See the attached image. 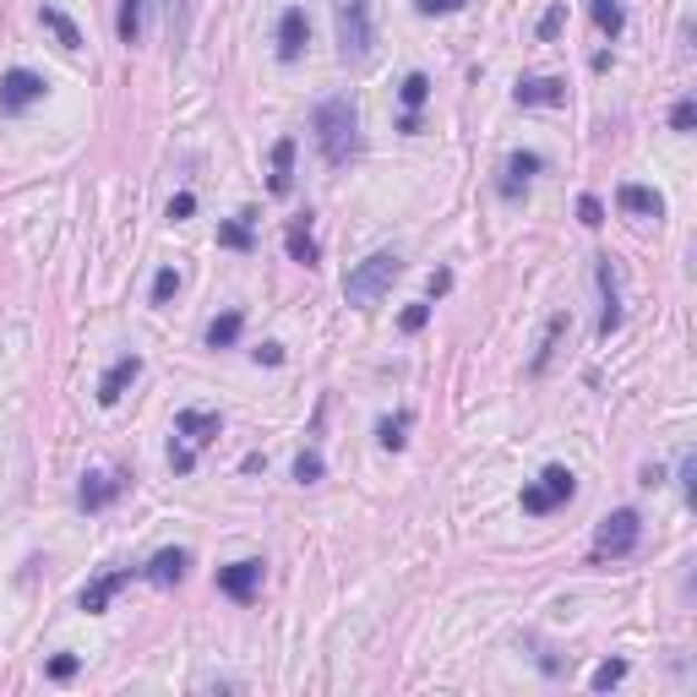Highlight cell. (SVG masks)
<instances>
[{
	"instance_id": "1",
	"label": "cell",
	"mask_w": 697,
	"mask_h": 697,
	"mask_svg": "<svg viewBox=\"0 0 697 697\" xmlns=\"http://www.w3.org/2000/svg\"><path fill=\"white\" fill-rule=\"evenodd\" d=\"M316 148L327 164H348L354 153H360V115H354V104L348 99H327L316 104Z\"/></svg>"
},
{
	"instance_id": "2",
	"label": "cell",
	"mask_w": 697,
	"mask_h": 697,
	"mask_svg": "<svg viewBox=\"0 0 697 697\" xmlns=\"http://www.w3.org/2000/svg\"><path fill=\"white\" fill-rule=\"evenodd\" d=\"M218 431H224V414H213V409H180V414H175V442H169L175 474H192V469H197V452L207 448Z\"/></svg>"
},
{
	"instance_id": "3",
	"label": "cell",
	"mask_w": 697,
	"mask_h": 697,
	"mask_svg": "<svg viewBox=\"0 0 697 697\" xmlns=\"http://www.w3.org/2000/svg\"><path fill=\"white\" fill-rule=\"evenodd\" d=\"M403 273V256L399 251H371L354 273L344 278V295H348V305H376V300L393 289V278Z\"/></svg>"
},
{
	"instance_id": "4",
	"label": "cell",
	"mask_w": 697,
	"mask_h": 697,
	"mask_svg": "<svg viewBox=\"0 0 697 697\" xmlns=\"http://www.w3.org/2000/svg\"><path fill=\"white\" fill-rule=\"evenodd\" d=\"M572 497H578V474L561 469V463H550L546 474L523 491V512H529V518H546V512H556V507H567Z\"/></svg>"
},
{
	"instance_id": "5",
	"label": "cell",
	"mask_w": 697,
	"mask_h": 697,
	"mask_svg": "<svg viewBox=\"0 0 697 697\" xmlns=\"http://www.w3.org/2000/svg\"><path fill=\"white\" fill-rule=\"evenodd\" d=\"M338 55L344 60L371 55V6L365 0H338Z\"/></svg>"
},
{
	"instance_id": "6",
	"label": "cell",
	"mask_w": 697,
	"mask_h": 697,
	"mask_svg": "<svg viewBox=\"0 0 697 697\" xmlns=\"http://www.w3.org/2000/svg\"><path fill=\"white\" fill-rule=\"evenodd\" d=\"M638 540H644V518L632 507H621L595 529V556H627V550H638Z\"/></svg>"
},
{
	"instance_id": "7",
	"label": "cell",
	"mask_w": 697,
	"mask_h": 697,
	"mask_svg": "<svg viewBox=\"0 0 697 697\" xmlns=\"http://www.w3.org/2000/svg\"><path fill=\"white\" fill-rule=\"evenodd\" d=\"M45 77L39 71H28V66H11L6 77H0V115H22L28 104H39L45 99Z\"/></svg>"
},
{
	"instance_id": "8",
	"label": "cell",
	"mask_w": 697,
	"mask_h": 697,
	"mask_svg": "<svg viewBox=\"0 0 697 697\" xmlns=\"http://www.w3.org/2000/svg\"><path fill=\"white\" fill-rule=\"evenodd\" d=\"M120 491H126V474H120V469H94V474L82 480V491H77V501H82L88 512H104V507H109V501L120 497Z\"/></svg>"
},
{
	"instance_id": "9",
	"label": "cell",
	"mask_w": 697,
	"mask_h": 697,
	"mask_svg": "<svg viewBox=\"0 0 697 697\" xmlns=\"http://www.w3.org/2000/svg\"><path fill=\"white\" fill-rule=\"evenodd\" d=\"M218 589L229 599H251L262 589V561L246 556V561H229V567H218Z\"/></svg>"
},
{
	"instance_id": "10",
	"label": "cell",
	"mask_w": 697,
	"mask_h": 697,
	"mask_svg": "<svg viewBox=\"0 0 697 697\" xmlns=\"http://www.w3.org/2000/svg\"><path fill=\"white\" fill-rule=\"evenodd\" d=\"M305 39H311V17H305L300 6H289V11L278 17V60L295 66L300 50H305Z\"/></svg>"
},
{
	"instance_id": "11",
	"label": "cell",
	"mask_w": 697,
	"mask_h": 697,
	"mask_svg": "<svg viewBox=\"0 0 697 697\" xmlns=\"http://www.w3.org/2000/svg\"><path fill=\"white\" fill-rule=\"evenodd\" d=\"M186 572H192V550H180V546H175V550H158L148 567H143V578H148V583H158V589H175Z\"/></svg>"
},
{
	"instance_id": "12",
	"label": "cell",
	"mask_w": 697,
	"mask_h": 697,
	"mask_svg": "<svg viewBox=\"0 0 697 697\" xmlns=\"http://www.w3.org/2000/svg\"><path fill=\"white\" fill-rule=\"evenodd\" d=\"M599 295H605V311H599V338H610L621 327V289H616V267L610 256H599Z\"/></svg>"
},
{
	"instance_id": "13",
	"label": "cell",
	"mask_w": 697,
	"mask_h": 697,
	"mask_svg": "<svg viewBox=\"0 0 697 697\" xmlns=\"http://www.w3.org/2000/svg\"><path fill=\"white\" fill-rule=\"evenodd\" d=\"M137 376H143V360H137V354H120V360H115V365L104 371L99 403H120V393H126V387H131Z\"/></svg>"
},
{
	"instance_id": "14",
	"label": "cell",
	"mask_w": 697,
	"mask_h": 697,
	"mask_svg": "<svg viewBox=\"0 0 697 697\" xmlns=\"http://www.w3.org/2000/svg\"><path fill=\"white\" fill-rule=\"evenodd\" d=\"M131 578H143V567H120V572H104L94 589H82V610H88V616H99L104 605H109V595H115V589H126Z\"/></svg>"
},
{
	"instance_id": "15",
	"label": "cell",
	"mask_w": 697,
	"mask_h": 697,
	"mask_svg": "<svg viewBox=\"0 0 697 697\" xmlns=\"http://www.w3.org/2000/svg\"><path fill=\"white\" fill-rule=\"evenodd\" d=\"M534 169H546V158L540 153H512L507 158V169H501V197H518L523 186H529V175Z\"/></svg>"
},
{
	"instance_id": "16",
	"label": "cell",
	"mask_w": 697,
	"mask_h": 697,
	"mask_svg": "<svg viewBox=\"0 0 697 697\" xmlns=\"http://www.w3.org/2000/svg\"><path fill=\"white\" fill-rule=\"evenodd\" d=\"M567 99V82L556 77H523L518 82V104H561Z\"/></svg>"
},
{
	"instance_id": "17",
	"label": "cell",
	"mask_w": 697,
	"mask_h": 697,
	"mask_svg": "<svg viewBox=\"0 0 697 697\" xmlns=\"http://www.w3.org/2000/svg\"><path fill=\"white\" fill-rule=\"evenodd\" d=\"M399 94H403V109H409V115H403V131H414V126H420V120H414V109L431 99V77H425V71H409Z\"/></svg>"
},
{
	"instance_id": "18",
	"label": "cell",
	"mask_w": 697,
	"mask_h": 697,
	"mask_svg": "<svg viewBox=\"0 0 697 697\" xmlns=\"http://www.w3.org/2000/svg\"><path fill=\"white\" fill-rule=\"evenodd\" d=\"M39 22H45L55 39H60V50H82V33H77V22H71L66 11H55V6H39Z\"/></svg>"
},
{
	"instance_id": "19",
	"label": "cell",
	"mask_w": 697,
	"mask_h": 697,
	"mask_svg": "<svg viewBox=\"0 0 697 697\" xmlns=\"http://www.w3.org/2000/svg\"><path fill=\"white\" fill-rule=\"evenodd\" d=\"M616 202H621L627 213H638V218H659V213H665L659 192H644V186H621V192H616Z\"/></svg>"
},
{
	"instance_id": "20",
	"label": "cell",
	"mask_w": 697,
	"mask_h": 697,
	"mask_svg": "<svg viewBox=\"0 0 697 697\" xmlns=\"http://www.w3.org/2000/svg\"><path fill=\"white\" fill-rule=\"evenodd\" d=\"M143 11H148V0H120V17H115L120 45H137V39H143Z\"/></svg>"
},
{
	"instance_id": "21",
	"label": "cell",
	"mask_w": 697,
	"mask_h": 697,
	"mask_svg": "<svg viewBox=\"0 0 697 697\" xmlns=\"http://www.w3.org/2000/svg\"><path fill=\"white\" fill-rule=\"evenodd\" d=\"M284 240H289V256H295L300 267H316V262H322V246L311 240V229H305V224H289V235H284Z\"/></svg>"
},
{
	"instance_id": "22",
	"label": "cell",
	"mask_w": 697,
	"mask_h": 697,
	"mask_svg": "<svg viewBox=\"0 0 697 697\" xmlns=\"http://www.w3.org/2000/svg\"><path fill=\"white\" fill-rule=\"evenodd\" d=\"M240 327H246V316H240V311H224V316L207 327V344H213V348H229L235 338H240Z\"/></svg>"
},
{
	"instance_id": "23",
	"label": "cell",
	"mask_w": 697,
	"mask_h": 697,
	"mask_svg": "<svg viewBox=\"0 0 697 697\" xmlns=\"http://www.w3.org/2000/svg\"><path fill=\"white\" fill-rule=\"evenodd\" d=\"M289 164H295V143H278V148H273V192H278V197L289 192Z\"/></svg>"
},
{
	"instance_id": "24",
	"label": "cell",
	"mask_w": 697,
	"mask_h": 697,
	"mask_svg": "<svg viewBox=\"0 0 697 697\" xmlns=\"http://www.w3.org/2000/svg\"><path fill=\"white\" fill-rule=\"evenodd\" d=\"M409 425H414L409 414H393V420H382V425H376V442H382V448H393V452H399L403 442H409V436H403Z\"/></svg>"
},
{
	"instance_id": "25",
	"label": "cell",
	"mask_w": 697,
	"mask_h": 697,
	"mask_svg": "<svg viewBox=\"0 0 697 697\" xmlns=\"http://www.w3.org/2000/svg\"><path fill=\"white\" fill-rule=\"evenodd\" d=\"M595 22H599V33H610V39H616V33H621V22H627V17H621V0H595Z\"/></svg>"
},
{
	"instance_id": "26",
	"label": "cell",
	"mask_w": 697,
	"mask_h": 697,
	"mask_svg": "<svg viewBox=\"0 0 697 697\" xmlns=\"http://www.w3.org/2000/svg\"><path fill=\"white\" fill-rule=\"evenodd\" d=\"M322 469H327V463H322V452H316V448H305L295 458V480H300V485H316V480H322Z\"/></svg>"
},
{
	"instance_id": "27",
	"label": "cell",
	"mask_w": 697,
	"mask_h": 697,
	"mask_svg": "<svg viewBox=\"0 0 697 697\" xmlns=\"http://www.w3.org/2000/svg\"><path fill=\"white\" fill-rule=\"evenodd\" d=\"M621 676H627V659H610V665H599L595 676H589V687H595V693H610V687H621Z\"/></svg>"
},
{
	"instance_id": "28",
	"label": "cell",
	"mask_w": 697,
	"mask_h": 697,
	"mask_svg": "<svg viewBox=\"0 0 697 697\" xmlns=\"http://www.w3.org/2000/svg\"><path fill=\"white\" fill-rule=\"evenodd\" d=\"M175 289H180V273H175V267H164V273H158V278H153V300H158V305H164V300L175 295Z\"/></svg>"
},
{
	"instance_id": "29",
	"label": "cell",
	"mask_w": 697,
	"mask_h": 697,
	"mask_svg": "<svg viewBox=\"0 0 697 697\" xmlns=\"http://www.w3.org/2000/svg\"><path fill=\"white\" fill-rule=\"evenodd\" d=\"M425 322H431V305H425V300H420V305H409V311H403V333H420V327H425Z\"/></svg>"
},
{
	"instance_id": "30",
	"label": "cell",
	"mask_w": 697,
	"mask_h": 697,
	"mask_svg": "<svg viewBox=\"0 0 697 697\" xmlns=\"http://www.w3.org/2000/svg\"><path fill=\"white\" fill-rule=\"evenodd\" d=\"M693 120H697V104L693 99H681L676 109H670V126H676V131H693Z\"/></svg>"
},
{
	"instance_id": "31",
	"label": "cell",
	"mask_w": 697,
	"mask_h": 697,
	"mask_svg": "<svg viewBox=\"0 0 697 697\" xmlns=\"http://www.w3.org/2000/svg\"><path fill=\"white\" fill-rule=\"evenodd\" d=\"M458 6H469V0H414V11H425V17H448Z\"/></svg>"
},
{
	"instance_id": "32",
	"label": "cell",
	"mask_w": 697,
	"mask_h": 697,
	"mask_svg": "<svg viewBox=\"0 0 697 697\" xmlns=\"http://www.w3.org/2000/svg\"><path fill=\"white\" fill-rule=\"evenodd\" d=\"M77 665H82V659L60 654V659H50V676H55V681H71V676H77Z\"/></svg>"
},
{
	"instance_id": "33",
	"label": "cell",
	"mask_w": 697,
	"mask_h": 697,
	"mask_svg": "<svg viewBox=\"0 0 697 697\" xmlns=\"http://www.w3.org/2000/svg\"><path fill=\"white\" fill-rule=\"evenodd\" d=\"M192 213H197V197H192V192H180V197L169 202V218H175V224H180V218H192Z\"/></svg>"
},
{
	"instance_id": "34",
	"label": "cell",
	"mask_w": 697,
	"mask_h": 697,
	"mask_svg": "<svg viewBox=\"0 0 697 697\" xmlns=\"http://www.w3.org/2000/svg\"><path fill=\"white\" fill-rule=\"evenodd\" d=\"M561 17H567V6H550L546 17H540V39H556V28H561Z\"/></svg>"
},
{
	"instance_id": "35",
	"label": "cell",
	"mask_w": 697,
	"mask_h": 697,
	"mask_svg": "<svg viewBox=\"0 0 697 697\" xmlns=\"http://www.w3.org/2000/svg\"><path fill=\"white\" fill-rule=\"evenodd\" d=\"M578 213H583V224H589V229H599V224H605V218H599V202L595 197L578 202Z\"/></svg>"
},
{
	"instance_id": "36",
	"label": "cell",
	"mask_w": 697,
	"mask_h": 697,
	"mask_svg": "<svg viewBox=\"0 0 697 697\" xmlns=\"http://www.w3.org/2000/svg\"><path fill=\"white\" fill-rule=\"evenodd\" d=\"M224 246H251V229L246 224H229V229H224Z\"/></svg>"
},
{
	"instance_id": "37",
	"label": "cell",
	"mask_w": 697,
	"mask_h": 697,
	"mask_svg": "<svg viewBox=\"0 0 697 697\" xmlns=\"http://www.w3.org/2000/svg\"><path fill=\"white\" fill-rule=\"evenodd\" d=\"M256 360H262V365H284V348H278V344H262V348H256Z\"/></svg>"
},
{
	"instance_id": "38",
	"label": "cell",
	"mask_w": 697,
	"mask_h": 697,
	"mask_svg": "<svg viewBox=\"0 0 697 697\" xmlns=\"http://www.w3.org/2000/svg\"><path fill=\"white\" fill-rule=\"evenodd\" d=\"M452 289V273H431V295H448Z\"/></svg>"
}]
</instances>
